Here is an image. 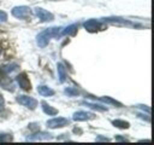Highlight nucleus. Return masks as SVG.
I'll return each mask as SVG.
<instances>
[{
	"mask_svg": "<svg viewBox=\"0 0 154 145\" xmlns=\"http://www.w3.org/2000/svg\"><path fill=\"white\" fill-rule=\"evenodd\" d=\"M4 110V98L0 95V111Z\"/></svg>",
	"mask_w": 154,
	"mask_h": 145,
	"instance_id": "nucleus-20",
	"label": "nucleus"
},
{
	"mask_svg": "<svg viewBox=\"0 0 154 145\" xmlns=\"http://www.w3.org/2000/svg\"><path fill=\"white\" fill-rule=\"evenodd\" d=\"M65 94H67V95H70V97H75V95H78V91L76 89V88H73V87H67V88H65Z\"/></svg>",
	"mask_w": 154,
	"mask_h": 145,
	"instance_id": "nucleus-18",
	"label": "nucleus"
},
{
	"mask_svg": "<svg viewBox=\"0 0 154 145\" xmlns=\"http://www.w3.org/2000/svg\"><path fill=\"white\" fill-rule=\"evenodd\" d=\"M16 80H17L19 87L23 88L24 91H29V89L31 88V85H30L29 79L26 77V74L22 72V74H19V75H17V76H16Z\"/></svg>",
	"mask_w": 154,
	"mask_h": 145,
	"instance_id": "nucleus-6",
	"label": "nucleus"
},
{
	"mask_svg": "<svg viewBox=\"0 0 154 145\" xmlns=\"http://www.w3.org/2000/svg\"><path fill=\"white\" fill-rule=\"evenodd\" d=\"M37 92L41 95H53L54 94V91L48 86H38L37 87Z\"/></svg>",
	"mask_w": 154,
	"mask_h": 145,
	"instance_id": "nucleus-13",
	"label": "nucleus"
},
{
	"mask_svg": "<svg viewBox=\"0 0 154 145\" xmlns=\"http://www.w3.org/2000/svg\"><path fill=\"white\" fill-rule=\"evenodd\" d=\"M46 139H51V134H47L45 132L36 133V134H34V135L28 138V140H30V141H32V140H46Z\"/></svg>",
	"mask_w": 154,
	"mask_h": 145,
	"instance_id": "nucleus-12",
	"label": "nucleus"
},
{
	"mask_svg": "<svg viewBox=\"0 0 154 145\" xmlns=\"http://www.w3.org/2000/svg\"><path fill=\"white\" fill-rule=\"evenodd\" d=\"M112 123H113V126H116L118 128H122V129L129 128V126H130V123L126 122V121H124V120H113Z\"/></svg>",
	"mask_w": 154,
	"mask_h": 145,
	"instance_id": "nucleus-14",
	"label": "nucleus"
},
{
	"mask_svg": "<svg viewBox=\"0 0 154 145\" xmlns=\"http://www.w3.org/2000/svg\"><path fill=\"white\" fill-rule=\"evenodd\" d=\"M60 29H61V28H58V27H52V28L45 29V30H43L42 33H40L38 36H37V45H38L40 47L47 46L49 39L60 35Z\"/></svg>",
	"mask_w": 154,
	"mask_h": 145,
	"instance_id": "nucleus-1",
	"label": "nucleus"
},
{
	"mask_svg": "<svg viewBox=\"0 0 154 145\" xmlns=\"http://www.w3.org/2000/svg\"><path fill=\"white\" fill-rule=\"evenodd\" d=\"M95 117V115L93 112H88V111H77L73 114V120L75 121H87V120H93Z\"/></svg>",
	"mask_w": 154,
	"mask_h": 145,
	"instance_id": "nucleus-7",
	"label": "nucleus"
},
{
	"mask_svg": "<svg viewBox=\"0 0 154 145\" xmlns=\"http://www.w3.org/2000/svg\"><path fill=\"white\" fill-rule=\"evenodd\" d=\"M100 27H101V23H100L99 21H96V19H88V21L84 23V28H85L88 31H90V33L96 31Z\"/></svg>",
	"mask_w": 154,
	"mask_h": 145,
	"instance_id": "nucleus-8",
	"label": "nucleus"
},
{
	"mask_svg": "<svg viewBox=\"0 0 154 145\" xmlns=\"http://www.w3.org/2000/svg\"><path fill=\"white\" fill-rule=\"evenodd\" d=\"M17 102L29 109H35L37 106V100L29 95H19V97H17Z\"/></svg>",
	"mask_w": 154,
	"mask_h": 145,
	"instance_id": "nucleus-4",
	"label": "nucleus"
},
{
	"mask_svg": "<svg viewBox=\"0 0 154 145\" xmlns=\"http://www.w3.org/2000/svg\"><path fill=\"white\" fill-rule=\"evenodd\" d=\"M69 120L65 118V117H55V118H52L47 122V126L49 128H61V127H65L69 124Z\"/></svg>",
	"mask_w": 154,
	"mask_h": 145,
	"instance_id": "nucleus-5",
	"label": "nucleus"
},
{
	"mask_svg": "<svg viewBox=\"0 0 154 145\" xmlns=\"http://www.w3.org/2000/svg\"><path fill=\"white\" fill-rule=\"evenodd\" d=\"M83 104H85L87 106H89V108H91V109L99 110V111H105V110H107V108H105V106H101V105H97V104H94V103H88V102H83Z\"/></svg>",
	"mask_w": 154,
	"mask_h": 145,
	"instance_id": "nucleus-17",
	"label": "nucleus"
},
{
	"mask_svg": "<svg viewBox=\"0 0 154 145\" xmlns=\"http://www.w3.org/2000/svg\"><path fill=\"white\" fill-rule=\"evenodd\" d=\"M41 105H42V110L45 111V114H47L48 116H54L58 114V110L53 106H51L49 104H47L46 102H41Z\"/></svg>",
	"mask_w": 154,
	"mask_h": 145,
	"instance_id": "nucleus-9",
	"label": "nucleus"
},
{
	"mask_svg": "<svg viewBox=\"0 0 154 145\" xmlns=\"http://www.w3.org/2000/svg\"><path fill=\"white\" fill-rule=\"evenodd\" d=\"M96 140H97V141H99V140H103V141H108L109 139H108V138H102V137H97V138H96Z\"/></svg>",
	"mask_w": 154,
	"mask_h": 145,
	"instance_id": "nucleus-21",
	"label": "nucleus"
},
{
	"mask_svg": "<svg viewBox=\"0 0 154 145\" xmlns=\"http://www.w3.org/2000/svg\"><path fill=\"white\" fill-rule=\"evenodd\" d=\"M0 53H1V47H0Z\"/></svg>",
	"mask_w": 154,
	"mask_h": 145,
	"instance_id": "nucleus-23",
	"label": "nucleus"
},
{
	"mask_svg": "<svg viewBox=\"0 0 154 145\" xmlns=\"http://www.w3.org/2000/svg\"><path fill=\"white\" fill-rule=\"evenodd\" d=\"M34 13L38 17V19L41 22H49V21H53V18H54L51 12H48L47 10L41 8V7H35L34 8Z\"/></svg>",
	"mask_w": 154,
	"mask_h": 145,
	"instance_id": "nucleus-3",
	"label": "nucleus"
},
{
	"mask_svg": "<svg viewBox=\"0 0 154 145\" xmlns=\"http://www.w3.org/2000/svg\"><path fill=\"white\" fill-rule=\"evenodd\" d=\"M57 70H58L59 81H60V82H65V80H66V71H65V68H64V65H63L61 63H58Z\"/></svg>",
	"mask_w": 154,
	"mask_h": 145,
	"instance_id": "nucleus-11",
	"label": "nucleus"
},
{
	"mask_svg": "<svg viewBox=\"0 0 154 145\" xmlns=\"http://www.w3.org/2000/svg\"><path fill=\"white\" fill-rule=\"evenodd\" d=\"M76 31H77V24H71L63 30V34L64 35H75Z\"/></svg>",
	"mask_w": 154,
	"mask_h": 145,
	"instance_id": "nucleus-15",
	"label": "nucleus"
},
{
	"mask_svg": "<svg viewBox=\"0 0 154 145\" xmlns=\"http://www.w3.org/2000/svg\"><path fill=\"white\" fill-rule=\"evenodd\" d=\"M116 140H120V141H128V139H125V138H120V137H116Z\"/></svg>",
	"mask_w": 154,
	"mask_h": 145,
	"instance_id": "nucleus-22",
	"label": "nucleus"
},
{
	"mask_svg": "<svg viewBox=\"0 0 154 145\" xmlns=\"http://www.w3.org/2000/svg\"><path fill=\"white\" fill-rule=\"evenodd\" d=\"M7 21V14L4 11H0V23H4Z\"/></svg>",
	"mask_w": 154,
	"mask_h": 145,
	"instance_id": "nucleus-19",
	"label": "nucleus"
},
{
	"mask_svg": "<svg viewBox=\"0 0 154 145\" xmlns=\"http://www.w3.org/2000/svg\"><path fill=\"white\" fill-rule=\"evenodd\" d=\"M30 13V8L28 6H16L12 8V14L16 18L19 19H25Z\"/></svg>",
	"mask_w": 154,
	"mask_h": 145,
	"instance_id": "nucleus-2",
	"label": "nucleus"
},
{
	"mask_svg": "<svg viewBox=\"0 0 154 145\" xmlns=\"http://www.w3.org/2000/svg\"><path fill=\"white\" fill-rule=\"evenodd\" d=\"M18 68V64L17 63H10V64H5L0 68V71L2 74H11L12 71H14L16 69Z\"/></svg>",
	"mask_w": 154,
	"mask_h": 145,
	"instance_id": "nucleus-10",
	"label": "nucleus"
},
{
	"mask_svg": "<svg viewBox=\"0 0 154 145\" xmlns=\"http://www.w3.org/2000/svg\"><path fill=\"white\" fill-rule=\"evenodd\" d=\"M100 100H101V102H105V103H108V104L117 105V106H122V103H119V102H117V100L112 99L111 97H101V98H100Z\"/></svg>",
	"mask_w": 154,
	"mask_h": 145,
	"instance_id": "nucleus-16",
	"label": "nucleus"
}]
</instances>
